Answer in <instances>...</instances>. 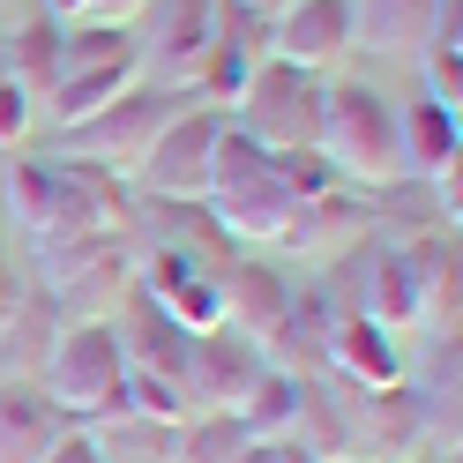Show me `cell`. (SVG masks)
<instances>
[{
    "label": "cell",
    "instance_id": "83f0119b",
    "mask_svg": "<svg viewBox=\"0 0 463 463\" xmlns=\"http://www.w3.org/2000/svg\"><path fill=\"white\" fill-rule=\"evenodd\" d=\"M0 82H8V31H0Z\"/></svg>",
    "mask_w": 463,
    "mask_h": 463
},
{
    "label": "cell",
    "instance_id": "e0dca14e",
    "mask_svg": "<svg viewBox=\"0 0 463 463\" xmlns=\"http://www.w3.org/2000/svg\"><path fill=\"white\" fill-rule=\"evenodd\" d=\"M419 75L433 105H463V0H433L426 38H419Z\"/></svg>",
    "mask_w": 463,
    "mask_h": 463
},
{
    "label": "cell",
    "instance_id": "6da1fadb",
    "mask_svg": "<svg viewBox=\"0 0 463 463\" xmlns=\"http://www.w3.org/2000/svg\"><path fill=\"white\" fill-rule=\"evenodd\" d=\"M142 31H135V61L142 82L157 90H210L202 105H232L247 82V45L232 31V0H142Z\"/></svg>",
    "mask_w": 463,
    "mask_h": 463
},
{
    "label": "cell",
    "instance_id": "4fadbf2b",
    "mask_svg": "<svg viewBox=\"0 0 463 463\" xmlns=\"http://www.w3.org/2000/svg\"><path fill=\"white\" fill-rule=\"evenodd\" d=\"M142 82V61L128 52V61H90V68H68L61 82H52V98L38 105V120L61 135V128H82L90 112H105V105H120L128 90Z\"/></svg>",
    "mask_w": 463,
    "mask_h": 463
},
{
    "label": "cell",
    "instance_id": "603a6c76",
    "mask_svg": "<svg viewBox=\"0 0 463 463\" xmlns=\"http://www.w3.org/2000/svg\"><path fill=\"white\" fill-rule=\"evenodd\" d=\"M31 128H38V98L23 82H0V150H15Z\"/></svg>",
    "mask_w": 463,
    "mask_h": 463
},
{
    "label": "cell",
    "instance_id": "484cf974",
    "mask_svg": "<svg viewBox=\"0 0 463 463\" xmlns=\"http://www.w3.org/2000/svg\"><path fill=\"white\" fill-rule=\"evenodd\" d=\"M23 314V284H15V262H8V240H0V329Z\"/></svg>",
    "mask_w": 463,
    "mask_h": 463
},
{
    "label": "cell",
    "instance_id": "8992f818",
    "mask_svg": "<svg viewBox=\"0 0 463 463\" xmlns=\"http://www.w3.org/2000/svg\"><path fill=\"white\" fill-rule=\"evenodd\" d=\"M45 396L61 403L75 426L120 411L128 403V352H120V336H112V322L61 329V344H52V359H45Z\"/></svg>",
    "mask_w": 463,
    "mask_h": 463
},
{
    "label": "cell",
    "instance_id": "9a60e30c",
    "mask_svg": "<svg viewBox=\"0 0 463 463\" xmlns=\"http://www.w3.org/2000/svg\"><path fill=\"white\" fill-rule=\"evenodd\" d=\"M329 366L344 373V382H359V389H396V382H403V344H396L382 322L352 314V322L329 329Z\"/></svg>",
    "mask_w": 463,
    "mask_h": 463
},
{
    "label": "cell",
    "instance_id": "4316f807",
    "mask_svg": "<svg viewBox=\"0 0 463 463\" xmlns=\"http://www.w3.org/2000/svg\"><path fill=\"white\" fill-rule=\"evenodd\" d=\"M232 8H247V15H262V23H269V15L284 8V0H232Z\"/></svg>",
    "mask_w": 463,
    "mask_h": 463
},
{
    "label": "cell",
    "instance_id": "d6986e66",
    "mask_svg": "<svg viewBox=\"0 0 463 463\" xmlns=\"http://www.w3.org/2000/svg\"><path fill=\"white\" fill-rule=\"evenodd\" d=\"M366 322H382L389 336L419 329V269H411V247H382L366 269Z\"/></svg>",
    "mask_w": 463,
    "mask_h": 463
},
{
    "label": "cell",
    "instance_id": "5b68a950",
    "mask_svg": "<svg viewBox=\"0 0 463 463\" xmlns=\"http://www.w3.org/2000/svg\"><path fill=\"white\" fill-rule=\"evenodd\" d=\"M322 90H329V75H307L292 61H254L247 82H240V128L247 142H262V150H314V135H322Z\"/></svg>",
    "mask_w": 463,
    "mask_h": 463
},
{
    "label": "cell",
    "instance_id": "5bb4252c",
    "mask_svg": "<svg viewBox=\"0 0 463 463\" xmlns=\"http://www.w3.org/2000/svg\"><path fill=\"white\" fill-rule=\"evenodd\" d=\"M68 426H75V419H68L45 389L0 382V463H45V449L61 441Z\"/></svg>",
    "mask_w": 463,
    "mask_h": 463
},
{
    "label": "cell",
    "instance_id": "cb8c5ba5",
    "mask_svg": "<svg viewBox=\"0 0 463 463\" xmlns=\"http://www.w3.org/2000/svg\"><path fill=\"white\" fill-rule=\"evenodd\" d=\"M240 463H322V456H314L307 441H247Z\"/></svg>",
    "mask_w": 463,
    "mask_h": 463
},
{
    "label": "cell",
    "instance_id": "ba28073f",
    "mask_svg": "<svg viewBox=\"0 0 463 463\" xmlns=\"http://www.w3.org/2000/svg\"><path fill=\"white\" fill-rule=\"evenodd\" d=\"M217 135H224V105H194V98H187V105L157 128V142L142 150L135 187L150 194V202H202V194H210Z\"/></svg>",
    "mask_w": 463,
    "mask_h": 463
},
{
    "label": "cell",
    "instance_id": "44dd1931",
    "mask_svg": "<svg viewBox=\"0 0 463 463\" xmlns=\"http://www.w3.org/2000/svg\"><path fill=\"white\" fill-rule=\"evenodd\" d=\"M254 441L240 411H187L172 433V463H240V449Z\"/></svg>",
    "mask_w": 463,
    "mask_h": 463
},
{
    "label": "cell",
    "instance_id": "277c9868",
    "mask_svg": "<svg viewBox=\"0 0 463 463\" xmlns=\"http://www.w3.org/2000/svg\"><path fill=\"white\" fill-rule=\"evenodd\" d=\"M314 150L329 157L336 187H366V194H389L403 172V135H396V105L373 90V82H329L322 90V135Z\"/></svg>",
    "mask_w": 463,
    "mask_h": 463
},
{
    "label": "cell",
    "instance_id": "8fae6325",
    "mask_svg": "<svg viewBox=\"0 0 463 463\" xmlns=\"http://www.w3.org/2000/svg\"><path fill=\"white\" fill-rule=\"evenodd\" d=\"M352 45V0H284L269 15V61H292L307 75H329Z\"/></svg>",
    "mask_w": 463,
    "mask_h": 463
},
{
    "label": "cell",
    "instance_id": "ffe728a7",
    "mask_svg": "<svg viewBox=\"0 0 463 463\" xmlns=\"http://www.w3.org/2000/svg\"><path fill=\"white\" fill-rule=\"evenodd\" d=\"M433 0H352V38L366 52H419Z\"/></svg>",
    "mask_w": 463,
    "mask_h": 463
},
{
    "label": "cell",
    "instance_id": "3957f363",
    "mask_svg": "<svg viewBox=\"0 0 463 463\" xmlns=\"http://www.w3.org/2000/svg\"><path fill=\"white\" fill-rule=\"evenodd\" d=\"M210 217L247 247H307V202L284 194V180L269 172V150L247 142L240 128L224 120L217 157H210Z\"/></svg>",
    "mask_w": 463,
    "mask_h": 463
},
{
    "label": "cell",
    "instance_id": "d4e9b609",
    "mask_svg": "<svg viewBox=\"0 0 463 463\" xmlns=\"http://www.w3.org/2000/svg\"><path fill=\"white\" fill-rule=\"evenodd\" d=\"M45 463H98V449H90V433H82V426H68L61 441L45 449Z\"/></svg>",
    "mask_w": 463,
    "mask_h": 463
},
{
    "label": "cell",
    "instance_id": "7c38bea8",
    "mask_svg": "<svg viewBox=\"0 0 463 463\" xmlns=\"http://www.w3.org/2000/svg\"><path fill=\"white\" fill-rule=\"evenodd\" d=\"M217 299H224V329H240L247 344H284L299 322V299L269 262H240L217 269Z\"/></svg>",
    "mask_w": 463,
    "mask_h": 463
},
{
    "label": "cell",
    "instance_id": "30bf717a",
    "mask_svg": "<svg viewBox=\"0 0 463 463\" xmlns=\"http://www.w3.org/2000/svg\"><path fill=\"white\" fill-rule=\"evenodd\" d=\"M150 307H165L172 322L187 336L217 329L224 322V299H217V269L202 247H150V262H142V284H135Z\"/></svg>",
    "mask_w": 463,
    "mask_h": 463
},
{
    "label": "cell",
    "instance_id": "2e32d148",
    "mask_svg": "<svg viewBox=\"0 0 463 463\" xmlns=\"http://www.w3.org/2000/svg\"><path fill=\"white\" fill-rule=\"evenodd\" d=\"M61 75H68V23L38 8V15H31V23H23V31L8 38V82H23V90H31V98L45 105Z\"/></svg>",
    "mask_w": 463,
    "mask_h": 463
},
{
    "label": "cell",
    "instance_id": "7402d4cb",
    "mask_svg": "<svg viewBox=\"0 0 463 463\" xmlns=\"http://www.w3.org/2000/svg\"><path fill=\"white\" fill-rule=\"evenodd\" d=\"M269 172L284 180V194H299V202L336 194V172H329V157H322V150H277V157H269Z\"/></svg>",
    "mask_w": 463,
    "mask_h": 463
},
{
    "label": "cell",
    "instance_id": "9c48e42d",
    "mask_svg": "<svg viewBox=\"0 0 463 463\" xmlns=\"http://www.w3.org/2000/svg\"><path fill=\"white\" fill-rule=\"evenodd\" d=\"M262 373H269V352H262V344H247L240 329H224V322H217V329L187 336V366H180V382H187V403H194V411H240Z\"/></svg>",
    "mask_w": 463,
    "mask_h": 463
},
{
    "label": "cell",
    "instance_id": "7a4b0ae2",
    "mask_svg": "<svg viewBox=\"0 0 463 463\" xmlns=\"http://www.w3.org/2000/svg\"><path fill=\"white\" fill-rule=\"evenodd\" d=\"M8 210L31 240L52 247H82V240H112L128 224V194L112 172L82 165V157H15L8 165Z\"/></svg>",
    "mask_w": 463,
    "mask_h": 463
},
{
    "label": "cell",
    "instance_id": "ac0fdd59",
    "mask_svg": "<svg viewBox=\"0 0 463 463\" xmlns=\"http://www.w3.org/2000/svg\"><path fill=\"white\" fill-rule=\"evenodd\" d=\"M396 135H403V172L411 180H433V172L456 165V112L433 105L426 90L411 105H396Z\"/></svg>",
    "mask_w": 463,
    "mask_h": 463
},
{
    "label": "cell",
    "instance_id": "52a82bcc",
    "mask_svg": "<svg viewBox=\"0 0 463 463\" xmlns=\"http://www.w3.org/2000/svg\"><path fill=\"white\" fill-rule=\"evenodd\" d=\"M187 98L180 90H157V82H135V90L120 98V105H105V112H90L82 128H61L52 142H61V157H82V165H98V172H112V180H135V165H142V150L157 142V128L180 112Z\"/></svg>",
    "mask_w": 463,
    "mask_h": 463
}]
</instances>
